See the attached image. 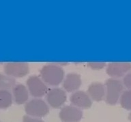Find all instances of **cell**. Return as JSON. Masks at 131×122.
I'll return each instance as SVG.
<instances>
[{
    "label": "cell",
    "mask_w": 131,
    "mask_h": 122,
    "mask_svg": "<svg viewBox=\"0 0 131 122\" xmlns=\"http://www.w3.org/2000/svg\"><path fill=\"white\" fill-rule=\"evenodd\" d=\"M41 77L50 85H58L63 79L64 72L61 67L55 65H46L40 71Z\"/></svg>",
    "instance_id": "1"
},
{
    "label": "cell",
    "mask_w": 131,
    "mask_h": 122,
    "mask_svg": "<svg viewBox=\"0 0 131 122\" xmlns=\"http://www.w3.org/2000/svg\"><path fill=\"white\" fill-rule=\"evenodd\" d=\"M106 102L111 105L117 103L120 94L123 90L122 81L115 79H109L106 81Z\"/></svg>",
    "instance_id": "2"
},
{
    "label": "cell",
    "mask_w": 131,
    "mask_h": 122,
    "mask_svg": "<svg viewBox=\"0 0 131 122\" xmlns=\"http://www.w3.org/2000/svg\"><path fill=\"white\" fill-rule=\"evenodd\" d=\"M25 110L29 115L34 117H42L49 113L48 106L42 100L36 98L25 104Z\"/></svg>",
    "instance_id": "3"
},
{
    "label": "cell",
    "mask_w": 131,
    "mask_h": 122,
    "mask_svg": "<svg viewBox=\"0 0 131 122\" xmlns=\"http://www.w3.org/2000/svg\"><path fill=\"white\" fill-rule=\"evenodd\" d=\"M5 73L10 77H23L29 73L28 64L24 62H12L4 67Z\"/></svg>",
    "instance_id": "4"
},
{
    "label": "cell",
    "mask_w": 131,
    "mask_h": 122,
    "mask_svg": "<svg viewBox=\"0 0 131 122\" xmlns=\"http://www.w3.org/2000/svg\"><path fill=\"white\" fill-rule=\"evenodd\" d=\"M27 84L31 94L34 97H42L47 92V87L42 80L38 76H31L27 81Z\"/></svg>",
    "instance_id": "5"
},
{
    "label": "cell",
    "mask_w": 131,
    "mask_h": 122,
    "mask_svg": "<svg viewBox=\"0 0 131 122\" xmlns=\"http://www.w3.org/2000/svg\"><path fill=\"white\" fill-rule=\"evenodd\" d=\"M82 116L81 111L72 106H64L59 113L60 119L63 122H79L81 119Z\"/></svg>",
    "instance_id": "6"
},
{
    "label": "cell",
    "mask_w": 131,
    "mask_h": 122,
    "mask_svg": "<svg viewBox=\"0 0 131 122\" xmlns=\"http://www.w3.org/2000/svg\"><path fill=\"white\" fill-rule=\"evenodd\" d=\"M48 103L53 108H59L66 100V94L60 88H53L48 92L47 96Z\"/></svg>",
    "instance_id": "7"
},
{
    "label": "cell",
    "mask_w": 131,
    "mask_h": 122,
    "mask_svg": "<svg viewBox=\"0 0 131 122\" xmlns=\"http://www.w3.org/2000/svg\"><path fill=\"white\" fill-rule=\"evenodd\" d=\"M131 69V63L128 62H113L108 64L106 73L112 77H119Z\"/></svg>",
    "instance_id": "8"
},
{
    "label": "cell",
    "mask_w": 131,
    "mask_h": 122,
    "mask_svg": "<svg viewBox=\"0 0 131 122\" xmlns=\"http://www.w3.org/2000/svg\"><path fill=\"white\" fill-rule=\"evenodd\" d=\"M70 101L74 105L83 109H88L92 106V101L88 94L83 91L76 92L70 96Z\"/></svg>",
    "instance_id": "9"
},
{
    "label": "cell",
    "mask_w": 131,
    "mask_h": 122,
    "mask_svg": "<svg viewBox=\"0 0 131 122\" xmlns=\"http://www.w3.org/2000/svg\"><path fill=\"white\" fill-rule=\"evenodd\" d=\"M81 84L80 75L76 73H70L63 81V87L68 92H73L79 89Z\"/></svg>",
    "instance_id": "10"
},
{
    "label": "cell",
    "mask_w": 131,
    "mask_h": 122,
    "mask_svg": "<svg viewBox=\"0 0 131 122\" xmlns=\"http://www.w3.org/2000/svg\"><path fill=\"white\" fill-rule=\"evenodd\" d=\"M105 88L100 83H93L88 87V94L92 99L96 101H100L103 99Z\"/></svg>",
    "instance_id": "11"
},
{
    "label": "cell",
    "mask_w": 131,
    "mask_h": 122,
    "mask_svg": "<svg viewBox=\"0 0 131 122\" xmlns=\"http://www.w3.org/2000/svg\"><path fill=\"white\" fill-rule=\"evenodd\" d=\"M13 94L14 100L18 104L25 103L28 100V91L22 84H18L13 87Z\"/></svg>",
    "instance_id": "12"
},
{
    "label": "cell",
    "mask_w": 131,
    "mask_h": 122,
    "mask_svg": "<svg viewBox=\"0 0 131 122\" xmlns=\"http://www.w3.org/2000/svg\"><path fill=\"white\" fill-rule=\"evenodd\" d=\"M15 79L13 77L0 74V90H6L15 86Z\"/></svg>",
    "instance_id": "13"
},
{
    "label": "cell",
    "mask_w": 131,
    "mask_h": 122,
    "mask_svg": "<svg viewBox=\"0 0 131 122\" xmlns=\"http://www.w3.org/2000/svg\"><path fill=\"white\" fill-rule=\"evenodd\" d=\"M12 102L11 94L7 90H0V109L9 107Z\"/></svg>",
    "instance_id": "14"
},
{
    "label": "cell",
    "mask_w": 131,
    "mask_h": 122,
    "mask_svg": "<svg viewBox=\"0 0 131 122\" xmlns=\"http://www.w3.org/2000/svg\"><path fill=\"white\" fill-rule=\"evenodd\" d=\"M121 105L125 109L131 110V89L125 91L121 96Z\"/></svg>",
    "instance_id": "15"
},
{
    "label": "cell",
    "mask_w": 131,
    "mask_h": 122,
    "mask_svg": "<svg viewBox=\"0 0 131 122\" xmlns=\"http://www.w3.org/2000/svg\"><path fill=\"white\" fill-rule=\"evenodd\" d=\"M88 66L92 69H101L104 68L106 65V63L103 62H90L88 63Z\"/></svg>",
    "instance_id": "16"
},
{
    "label": "cell",
    "mask_w": 131,
    "mask_h": 122,
    "mask_svg": "<svg viewBox=\"0 0 131 122\" xmlns=\"http://www.w3.org/2000/svg\"><path fill=\"white\" fill-rule=\"evenodd\" d=\"M124 83L128 88L131 89V71L124 77Z\"/></svg>",
    "instance_id": "17"
},
{
    "label": "cell",
    "mask_w": 131,
    "mask_h": 122,
    "mask_svg": "<svg viewBox=\"0 0 131 122\" xmlns=\"http://www.w3.org/2000/svg\"><path fill=\"white\" fill-rule=\"evenodd\" d=\"M23 122H44L42 120L39 119L37 118L31 117L29 116H24Z\"/></svg>",
    "instance_id": "18"
},
{
    "label": "cell",
    "mask_w": 131,
    "mask_h": 122,
    "mask_svg": "<svg viewBox=\"0 0 131 122\" xmlns=\"http://www.w3.org/2000/svg\"><path fill=\"white\" fill-rule=\"evenodd\" d=\"M128 119H129V120H130V121H131V113H130V115H129Z\"/></svg>",
    "instance_id": "19"
}]
</instances>
